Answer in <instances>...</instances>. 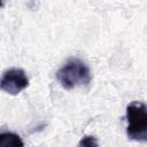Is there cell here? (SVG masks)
I'll return each instance as SVG.
<instances>
[{
	"label": "cell",
	"instance_id": "3957f363",
	"mask_svg": "<svg viewBox=\"0 0 147 147\" xmlns=\"http://www.w3.org/2000/svg\"><path fill=\"white\" fill-rule=\"evenodd\" d=\"M29 86V78L25 71L21 68H10L6 70L0 78V90L16 95Z\"/></svg>",
	"mask_w": 147,
	"mask_h": 147
},
{
	"label": "cell",
	"instance_id": "8992f818",
	"mask_svg": "<svg viewBox=\"0 0 147 147\" xmlns=\"http://www.w3.org/2000/svg\"><path fill=\"white\" fill-rule=\"evenodd\" d=\"M1 6H2V2H0V7H1Z\"/></svg>",
	"mask_w": 147,
	"mask_h": 147
},
{
	"label": "cell",
	"instance_id": "277c9868",
	"mask_svg": "<svg viewBox=\"0 0 147 147\" xmlns=\"http://www.w3.org/2000/svg\"><path fill=\"white\" fill-rule=\"evenodd\" d=\"M0 147H24L21 137L13 132L0 133Z\"/></svg>",
	"mask_w": 147,
	"mask_h": 147
},
{
	"label": "cell",
	"instance_id": "6da1fadb",
	"mask_svg": "<svg viewBox=\"0 0 147 147\" xmlns=\"http://www.w3.org/2000/svg\"><path fill=\"white\" fill-rule=\"evenodd\" d=\"M56 79L65 90H72L77 86L88 85L92 76L88 65L79 59L68 60L56 72Z\"/></svg>",
	"mask_w": 147,
	"mask_h": 147
},
{
	"label": "cell",
	"instance_id": "7a4b0ae2",
	"mask_svg": "<svg viewBox=\"0 0 147 147\" xmlns=\"http://www.w3.org/2000/svg\"><path fill=\"white\" fill-rule=\"evenodd\" d=\"M126 136L131 140H147V107L141 101H132L126 107Z\"/></svg>",
	"mask_w": 147,
	"mask_h": 147
},
{
	"label": "cell",
	"instance_id": "5b68a950",
	"mask_svg": "<svg viewBox=\"0 0 147 147\" xmlns=\"http://www.w3.org/2000/svg\"><path fill=\"white\" fill-rule=\"evenodd\" d=\"M77 147H99V144L94 136H85L80 139Z\"/></svg>",
	"mask_w": 147,
	"mask_h": 147
}]
</instances>
